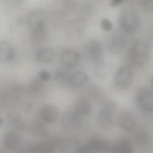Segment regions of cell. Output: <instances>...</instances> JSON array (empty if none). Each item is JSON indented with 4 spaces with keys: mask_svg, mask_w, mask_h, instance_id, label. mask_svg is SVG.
I'll return each mask as SVG.
<instances>
[{
    "mask_svg": "<svg viewBox=\"0 0 153 153\" xmlns=\"http://www.w3.org/2000/svg\"><path fill=\"white\" fill-rule=\"evenodd\" d=\"M59 110L54 105H45L39 112L40 119L45 123L53 124L55 123L59 117Z\"/></svg>",
    "mask_w": 153,
    "mask_h": 153,
    "instance_id": "ba28073f",
    "label": "cell"
},
{
    "mask_svg": "<svg viewBox=\"0 0 153 153\" xmlns=\"http://www.w3.org/2000/svg\"><path fill=\"white\" fill-rule=\"evenodd\" d=\"M123 1V0H111V4L112 6L115 7V6H117L118 5L121 4Z\"/></svg>",
    "mask_w": 153,
    "mask_h": 153,
    "instance_id": "f1b7e54d",
    "label": "cell"
},
{
    "mask_svg": "<svg viewBox=\"0 0 153 153\" xmlns=\"http://www.w3.org/2000/svg\"><path fill=\"white\" fill-rule=\"evenodd\" d=\"M105 140L94 139L86 143L91 153H103Z\"/></svg>",
    "mask_w": 153,
    "mask_h": 153,
    "instance_id": "603a6c76",
    "label": "cell"
},
{
    "mask_svg": "<svg viewBox=\"0 0 153 153\" xmlns=\"http://www.w3.org/2000/svg\"><path fill=\"white\" fill-rule=\"evenodd\" d=\"M29 88L30 91L35 94H42L45 90V85L43 84V81H41L39 78L32 81L29 85Z\"/></svg>",
    "mask_w": 153,
    "mask_h": 153,
    "instance_id": "cb8c5ba5",
    "label": "cell"
},
{
    "mask_svg": "<svg viewBox=\"0 0 153 153\" xmlns=\"http://www.w3.org/2000/svg\"><path fill=\"white\" fill-rule=\"evenodd\" d=\"M3 123V119L0 117V127L2 125Z\"/></svg>",
    "mask_w": 153,
    "mask_h": 153,
    "instance_id": "f546056e",
    "label": "cell"
},
{
    "mask_svg": "<svg viewBox=\"0 0 153 153\" xmlns=\"http://www.w3.org/2000/svg\"><path fill=\"white\" fill-rule=\"evenodd\" d=\"M150 50L148 45L143 41L137 40L132 45L128 53L130 62L136 66L143 65L148 60Z\"/></svg>",
    "mask_w": 153,
    "mask_h": 153,
    "instance_id": "7a4b0ae2",
    "label": "cell"
},
{
    "mask_svg": "<svg viewBox=\"0 0 153 153\" xmlns=\"http://www.w3.org/2000/svg\"><path fill=\"white\" fill-rule=\"evenodd\" d=\"M101 27L106 31H110L112 28V25L111 22V21L108 19H103L101 20L100 23Z\"/></svg>",
    "mask_w": 153,
    "mask_h": 153,
    "instance_id": "484cf974",
    "label": "cell"
},
{
    "mask_svg": "<svg viewBox=\"0 0 153 153\" xmlns=\"http://www.w3.org/2000/svg\"><path fill=\"white\" fill-rule=\"evenodd\" d=\"M85 23L81 19H75L70 20L65 26V33L70 38L80 37L85 32Z\"/></svg>",
    "mask_w": 153,
    "mask_h": 153,
    "instance_id": "8992f818",
    "label": "cell"
},
{
    "mask_svg": "<svg viewBox=\"0 0 153 153\" xmlns=\"http://www.w3.org/2000/svg\"><path fill=\"white\" fill-rule=\"evenodd\" d=\"M121 29L127 33L136 32L140 26V18L137 13L131 8L123 10L118 17Z\"/></svg>",
    "mask_w": 153,
    "mask_h": 153,
    "instance_id": "6da1fadb",
    "label": "cell"
},
{
    "mask_svg": "<svg viewBox=\"0 0 153 153\" xmlns=\"http://www.w3.org/2000/svg\"><path fill=\"white\" fill-rule=\"evenodd\" d=\"M61 60L65 66L73 68L79 65L81 61V56L78 52L71 49H67L62 52Z\"/></svg>",
    "mask_w": 153,
    "mask_h": 153,
    "instance_id": "8fae6325",
    "label": "cell"
},
{
    "mask_svg": "<svg viewBox=\"0 0 153 153\" xmlns=\"http://www.w3.org/2000/svg\"><path fill=\"white\" fill-rule=\"evenodd\" d=\"M74 111L80 117L90 115L92 111V105L86 99H79L75 103Z\"/></svg>",
    "mask_w": 153,
    "mask_h": 153,
    "instance_id": "2e32d148",
    "label": "cell"
},
{
    "mask_svg": "<svg viewBox=\"0 0 153 153\" xmlns=\"http://www.w3.org/2000/svg\"><path fill=\"white\" fill-rule=\"evenodd\" d=\"M20 142V135L14 131H7L4 136L2 143L4 147L8 149L15 148Z\"/></svg>",
    "mask_w": 153,
    "mask_h": 153,
    "instance_id": "ac0fdd59",
    "label": "cell"
},
{
    "mask_svg": "<svg viewBox=\"0 0 153 153\" xmlns=\"http://www.w3.org/2000/svg\"><path fill=\"white\" fill-rule=\"evenodd\" d=\"M151 83L153 84V78L151 79Z\"/></svg>",
    "mask_w": 153,
    "mask_h": 153,
    "instance_id": "1f68e13d",
    "label": "cell"
},
{
    "mask_svg": "<svg viewBox=\"0 0 153 153\" xmlns=\"http://www.w3.org/2000/svg\"><path fill=\"white\" fill-rule=\"evenodd\" d=\"M94 63L93 73L96 76L104 78L108 75L111 71V65L108 62L101 60Z\"/></svg>",
    "mask_w": 153,
    "mask_h": 153,
    "instance_id": "44dd1931",
    "label": "cell"
},
{
    "mask_svg": "<svg viewBox=\"0 0 153 153\" xmlns=\"http://www.w3.org/2000/svg\"><path fill=\"white\" fill-rule=\"evenodd\" d=\"M116 108L117 105L112 100H107L103 103L97 115V123L102 128L109 129L112 127Z\"/></svg>",
    "mask_w": 153,
    "mask_h": 153,
    "instance_id": "3957f363",
    "label": "cell"
},
{
    "mask_svg": "<svg viewBox=\"0 0 153 153\" xmlns=\"http://www.w3.org/2000/svg\"><path fill=\"white\" fill-rule=\"evenodd\" d=\"M118 124L124 131H133L136 125V120L134 115L128 111L120 112L117 118Z\"/></svg>",
    "mask_w": 153,
    "mask_h": 153,
    "instance_id": "52a82bcc",
    "label": "cell"
},
{
    "mask_svg": "<svg viewBox=\"0 0 153 153\" xmlns=\"http://www.w3.org/2000/svg\"><path fill=\"white\" fill-rule=\"evenodd\" d=\"M81 118L75 111H68L62 115L60 122L64 128L68 130H75L81 125Z\"/></svg>",
    "mask_w": 153,
    "mask_h": 153,
    "instance_id": "9c48e42d",
    "label": "cell"
},
{
    "mask_svg": "<svg viewBox=\"0 0 153 153\" xmlns=\"http://www.w3.org/2000/svg\"><path fill=\"white\" fill-rule=\"evenodd\" d=\"M134 140L137 146L146 148L151 143V137L146 130L139 129L134 133Z\"/></svg>",
    "mask_w": 153,
    "mask_h": 153,
    "instance_id": "ffe728a7",
    "label": "cell"
},
{
    "mask_svg": "<svg viewBox=\"0 0 153 153\" xmlns=\"http://www.w3.org/2000/svg\"><path fill=\"white\" fill-rule=\"evenodd\" d=\"M55 57L54 50L51 47H44L39 49L35 54L36 60L41 63H51Z\"/></svg>",
    "mask_w": 153,
    "mask_h": 153,
    "instance_id": "e0dca14e",
    "label": "cell"
},
{
    "mask_svg": "<svg viewBox=\"0 0 153 153\" xmlns=\"http://www.w3.org/2000/svg\"><path fill=\"white\" fill-rule=\"evenodd\" d=\"M69 75H67L63 71H59L54 74L56 81L60 84H68V78Z\"/></svg>",
    "mask_w": 153,
    "mask_h": 153,
    "instance_id": "d4e9b609",
    "label": "cell"
},
{
    "mask_svg": "<svg viewBox=\"0 0 153 153\" xmlns=\"http://www.w3.org/2000/svg\"><path fill=\"white\" fill-rule=\"evenodd\" d=\"M87 56L94 63L102 60L103 51L100 43L96 40L88 42L85 46Z\"/></svg>",
    "mask_w": 153,
    "mask_h": 153,
    "instance_id": "30bf717a",
    "label": "cell"
},
{
    "mask_svg": "<svg viewBox=\"0 0 153 153\" xmlns=\"http://www.w3.org/2000/svg\"><path fill=\"white\" fill-rule=\"evenodd\" d=\"M88 79L87 75L82 71H75L69 74L68 84L71 87L78 88L85 84Z\"/></svg>",
    "mask_w": 153,
    "mask_h": 153,
    "instance_id": "4fadbf2b",
    "label": "cell"
},
{
    "mask_svg": "<svg viewBox=\"0 0 153 153\" xmlns=\"http://www.w3.org/2000/svg\"><path fill=\"white\" fill-rule=\"evenodd\" d=\"M47 33L45 22L39 23L30 27V37L31 40L35 43H40L43 41Z\"/></svg>",
    "mask_w": 153,
    "mask_h": 153,
    "instance_id": "7c38bea8",
    "label": "cell"
},
{
    "mask_svg": "<svg viewBox=\"0 0 153 153\" xmlns=\"http://www.w3.org/2000/svg\"><path fill=\"white\" fill-rule=\"evenodd\" d=\"M115 145L117 153H134L133 145L127 139H120Z\"/></svg>",
    "mask_w": 153,
    "mask_h": 153,
    "instance_id": "7402d4cb",
    "label": "cell"
},
{
    "mask_svg": "<svg viewBox=\"0 0 153 153\" xmlns=\"http://www.w3.org/2000/svg\"><path fill=\"white\" fill-rule=\"evenodd\" d=\"M0 153H2V152H1V151H0Z\"/></svg>",
    "mask_w": 153,
    "mask_h": 153,
    "instance_id": "d6a6232c",
    "label": "cell"
},
{
    "mask_svg": "<svg viewBox=\"0 0 153 153\" xmlns=\"http://www.w3.org/2000/svg\"><path fill=\"white\" fill-rule=\"evenodd\" d=\"M126 47L125 38L120 35H113L109 42V49L113 54H119Z\"/></svg>",
    "mask_w": 153,
    "mask_h": 153,
    "instance_id": "5bb4252c",
    "label": "cell"
},
{
    "mask_svg": "<svg viewBox=\"0 0 153 153\" xmlns=\"http://www.w3.org/2000/svg\"><path fill=\"white\" fill-rule=\"evenodd\" d=\"M14 56L11 45L5 41L0 42V63L4 64L10 62Z\"/></svg>",
    "mask_w": 153,
    "mask_h": 153,
    "instance_id": "9a60e30c",
    "label": "cell"
},
{
    "mask_svg": "<svg viewBox=\"0 0 153 153\" xmlns=\"http://www.w3.org/2000/svg\"><path fill=\"white\" fill-rule=\"evenodd\" d=\"M50 78V74L46 70H41L39 72L38 78L42 81H46Z\"/></svg>",
    "mask_w": 153,
    "mask_h": 153,
    "instance_id": "83f0119b",
    "label": "cell"
},
{
    "mask_svg": "<svg viewBox=\"0 0 153 153\" xmlns=\"http://www.w3.org/2000/svg\"><path fill=\"white\" fill-rule=\"evenodd\" d=\"M47 153H55V152H54L53 151H49V152H48Z\"/></svg>",
    "mask_w": 153,
    "mask_h": 153,
    "instance_id": "4dcf8cb0",
    "label": "cell"
},
{
    "mask_svg": "<svg viewBox=\"0 0 153 153\" xmlns=\"http://www.w3.org/2000/svg\"><path fill=\"white\" fill-rule=\"evenodd\" d=\"M140 4L148 11H153V0H139Z\"/></svg>",
    "mask_w": 153,
    "mask_h": 153,
    "instance_id": "4316f807",
    "label": "cell"
},
{
    "mask_svg": "<svg viewBox=\"0 0 153 153\" xmlns=\"http://www.w3.org/2000/svg\"><path fill=\"white\" fill-rule=\"evenodd\" d=\"M137 101L145 112H153V90L149 87L140 88L137 94Z\"/></svg>",
    "mask_w": 153,
    "mask_h": 153,
    "instance_id": "5b68a950",
    "label": "cell"
},
{
    "mask_svg": "<svg viewBox=\"0 0 153 153\" xmlns=\"http://www.w3.org/2000/svg\"><path fill=\"white\" fill-rule=\"evenodd\" d=\"M134 73L130 66H121L117 72L115 76V83L121 89H126L131 85Z\"/></svg>",
    "mask_w": 153,
    "mask_h": 153,
    "instance_id": "277c9868",
    "label": "cell"
},
{
    "mask_svg": "<svg viewBox=\"0 0 153 153\" xmlns=\"http://www.w3.org/2000/svg\"><path fill=\"white\" fill-rule=\"evenodd\" d=\"M46 14L42 10H36L31 11L27 16V25L32 27L39 23L45 22Z\"/></svg>",
    "mask_w": 153,
    "mask_h": 153,
    "instance_id": "d6986e66",
    "label": "cell"
}]
</instances>
